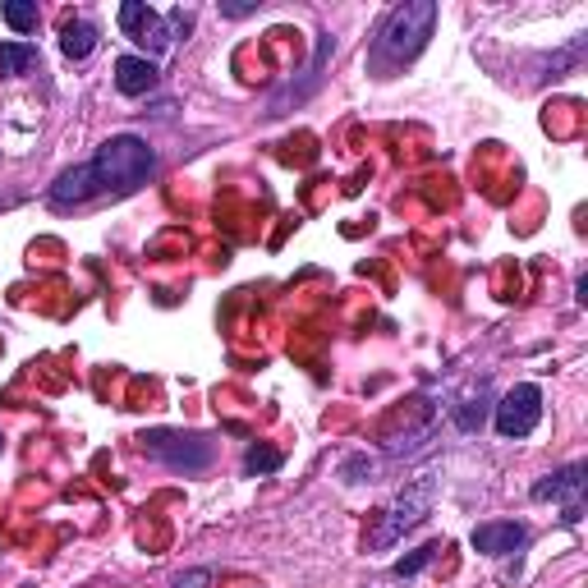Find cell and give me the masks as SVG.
I'll use <instances>...</instances> for the list:
<instances>
[{
	"label": "cell",
	"mask_w": 588,
	"mask_h": 588,
	"mask_svg": "<svg viewBox=\"0 0 588 588\" xmlns=\"http://www.w3.org/2000/svg\"><path fill=\"white\" fill-rule=\"evenodd\" d=\"M115 88L125 97H143V92L157 88V65L147 56H120L115 60Z\"/></svg>",
	"instance_id": "obj_8"
},
{
	"label": "cell",
	"mask_w": 588,
	"mask_h": 588,
	"mask_svg": "<svg viewBox=\"0 0 588 588\" xmlns=\"http://www.w3.org/2000/svg\"><path fill=\"white\" fill-rule=\"evenodd\" d=\"M432 23H437V5L432 0H409V5L391 10L382 33H377V65H400V60L419 56L423 42L432 37Z\"/></svg>",
	"instance_id": "obj_2"
},
{
	"label": "cell",
	"mask_w": 588,
	"mask_h": 588,
	"mask_svg": "<svg viewBox=\"0 0 588 588\" xmlns=\"http://www.w3.org/2000/svg\"><path fill=\"white\" fill-rule=\"evenodd\" d=\"M120 28H125L138 46H147V51H166L170 46L166 19H161L152 5H143V0H125V5H120Z\"/></svg>",
	"instance_id": "obj_6"
},
{
	"label": "cell",
	"mask_w": 588,
	"mask_h": 588,
	"mask_svg": "<svg viewBox=\"0 0 588 588\" xmlns=\"http://www.w3.org/2000/svg\"><path fill=\"white\" fill-rule=\"evenodd\" d=\"M543 419V391L533 382H520L515 391H506L497 405V432L501 437H529Z\"/></svg>",
	"instance_id": "obj_5"
},
{
	"label": "cell",
	"mask_w": 588,
	"mask_h": 588,
	"mask_svg": "<svg viewBox=\"0 0 588 588\" xmlns=\"http://www.w3.org/2000/svg\"><path fill=\"white\" fill-rule=\"evenodd\" d=\"M221 10H226L230 19H244V14H253V5H221Z\"/></svg>",
	"instance_id": "obj_16"
},
{
	"label": "cell",
	"mask_w": 588,
	"mask_h": 588,
	"mask_svg": "<svg viewBox=\"0 0 588 588\" xmlns=\"http://www.w3.org/2000/svg\"><path fill=\"white\" fill-rule=\"evenodd\" d=\"M212 584V570H189V575H180L170 588H207Z\"/></svg>",
	"instance_id": "obj_15"
},
{
	"label": "cell",
	"mask_w": 588,
	"mask_h": 588,
	"mask_svg": "<svg viewBox=\"0 0 588 588\" xmlns=\"http://www.w3.org/2000/svg\"><path fill=\"white\" fill-rule=\"evenodd\" d=\"M244 469H249V474H272V469H281V451H272V446H249Z\"/></svg>",
	"instance_id": "obj_13"
},
{
	"label": "cell",
	"mask_w": 588,
	"mask_h": 588,
	"mask_svg": "<svg viewBox=\"0 0 588 588\" xmlns=\"http://www.w3.org/2000/svg\"><path fill=\"white\" fill-rule=\"evenodd\" d=\"M432 556H437V543L419 547V552H414V556H405V561H396V575H400V579H405V575H419V570L428 566Z\"/></svg>",
	"instance_id": "obj_14"
},
{
	"label": "cell",
	"mask_w": 588,
	"mask_h": 588,
	"mask_svg": "<svg viewBox=\"0 0 588 588\" xmlns=\"http://www.w3.org/2000/svg\"><path fill=\"white\" fill-rule=\"evenodd\" d=\"M60 51H65L69 60H88L92 51H97V28L83 19L65 23V33H60Z\"/></svg>",
	"instance_id": "obj_10"
},
{
	"label": "cell",
	"mask_w": 588,
	"mask_h": 588,
	"mask_svg": "<svg viewBox=\"0 0 588 588\" xmlns=\"http://www.w3.org/2000/svg\"><path fill=\"white\" fill-rule=\"evenodd\" d=\"M579 487H584V464H566L561 474L543 478V483L533 487V497L547 501V497H570V515L566 520H579Z\"/></svg>",
	"instance_id": "obj_9"
},
{
	"label": "cell",
	"mask_w": 588,
	"mask_h": 588,
	"mask_svg": "<svg viewBox=\"0 0 588 588\" xmlns=\"http://www.w3.org/2000/svg\"><path fill=\"white\" fill-rule=\"evenodd\" d=\"M157 170V152L134 134H115L97 147V157L83 161V166L65 170L56 184H51V207H79L88 198H102V193H134L152 180Z\"/></svg>",
	"instance_id": "obj_1"
},
{
	"label": "cell",
	"mask_w": 588,
	"mask_h": 588,
	"mask_svg": "<svg viewBox=\"0 0 588 588\" xmlns=\"http://www.w3.org/2000/svg\"><path fill=\"white\" fill-rule=\"evenodd\" d=\"M37 65V46L28 42H0V74L5 79H14V74H23V69Z\"/></svg>",
	"instance_id": "obj_11"
},
{
	"label": "cell",
	"mask_w": 588,
	"mask_h": 588,
	"mask_svg": "<svg viewBox=\"0 0 588 588\" xmlns=\"http://www.w3.org/2000/svg\"><path fill=\"white\" fill-rule=\"evenodd\" d=\"M432 501H437V478H432V474H423L419 483H409L405 492H400L396 506L386 510V524L377 529V547H391L405 529H414V524H419L423 515L432 510Z\"/></svg>",
	"instance_id": "obj_4"
},
{
	"label": "cell",
	"mask_w": 588,
	"mask_h": 588,
	"mask_svg": "<svg viewBox=\"0 0 588 588\" xmlns=\"http://www.w3.org/2000/svg\"><path fill=\"white\" fill-rule=\"evenodd\" d=\"M0 14H5V23H10L14 33H33L37 28V5H28V0H5Z\"/></svg>",
	"instance_id": "obj_12"
},
{
	"label": "cell",
	"mask_w": 588,
	"mask_h": 588,
	"mask_svg": "<svg viewBox=\"0 0 588 588\" xmlns=\"http://www.w3.org/2000/svg\"><path fill=\"white\" fill-rule=\"evenodd\" d=\"M143 451L152 455V460H161L166 469H175V474H198V469H207L212 464V441L198 437V432H147L143 437Z\"/></svg>",
	"instance_id": "obj_3"
},
{
	"label": "cell",
	"mask_w": 588,
	"mask_h": 588,
	"mask_svg": "<svg viewBox=\"0 0 588 588\" xmlns=\"http://www.w3.org/2000/svg\"><path fill=\"white\" fill-rule=\"evenodd\" d=\"M515 547H524V524H515V520L478 524L474 529V552H483V556H510Z\"/></svg>",
	"instance_id": "obj_7"
}]
</instances>
